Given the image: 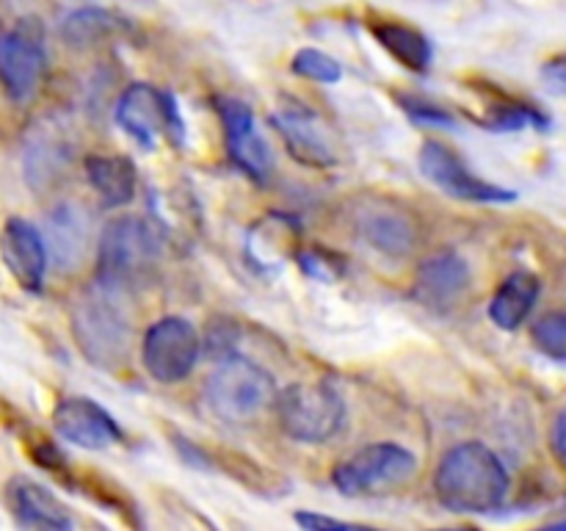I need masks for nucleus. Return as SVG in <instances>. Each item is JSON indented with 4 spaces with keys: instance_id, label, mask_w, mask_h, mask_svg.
<instances>
[{
    "instance_id": "f257e3e1",
    "label": "nucleus",
    "mask_w": 566,
    "mask_h": 531,
    "mask_svg": "<svg viewBox=\"0 0 566 531\" xmlns=\"http://www.w3.org/2000/svg\"><path fill=\"white\" fill-rule=\"evenodd\" d=\"M509 470L484 442H459L442 454L434 473V492L457 514H490L506 503Z\"/></svg>"
},
{
    "instance_id": "f03ea898",
    "label": "nucleus",
    "mask_w": 566,
    "mask_h": 531,
    "mask_svg": "<svg viewBox=\"0 0 566 531\" xmlns=\"http://www.w3.org/2000/svg\"><path fill=\"white\" fill-rule=\"evenodd\" d=\"M160 241L138 216H122L105 225L97 249V282L111 291L144 285L158 269Z\"/></svg>"
},
{
    "instance_id": "7ed1b4c3",
    "label": "nucleus",
    "mask_w": 566,
    "mask_h": 531,
    "mask_svg": "<svg viewBox=\"0 0 566 531\" xmlns=\"http://www.w3.org/2000/svg\"><path fill=\"white\" fill-rule=\"evenodd\" d=\"M72 332L83 357L97 368H114L130 348V321L119 304V291L92 285L72 308Z\"/></svg>"
},
{
    "instance_id": "20e7f679",
    "label": "nucleus",
    "mask_w": 566,
    "mask_h": 531,
    "mask_svg": "<svg viewBox=\"0 0 566 531\" xmlns=\"http://www.w3.org/2000/svg\"><path fill=\"white\" fill-rule=\"evenodd\" d=\"M276 393L274 376L243 354L221 357L219 368L205 382V404L230 424H241L269 409Z\"/></svg>"
},
{
    "instance_id": "39448f33",
    "label": "nucleus",
    "mask_w": 566,
    "mask_h": 531,
    "mask_svg": "<svg viewBox=\"0 0 566 531\" xmlns=\"http://www.w3.org/2000/svg\"><path fill=\"white\" fill-rule=\"evenodd\" d=\"M282 431L298 442H324L346 424V402L332 382H298L276 393Z\"/></svg>"
},
{
    "instance_id": "423d86ee",
    "label": "nucleus",
    "mask_w": 566,
    "mask_h": 531,
    "mask_svg": "<svg viewBox=\"0 0 566 531\" xmlns=\"http://www.w3.org/2000/svg\"><path fill=\"white\" fill-rule=\"evenodd\" d=\"M114 119L147 153L158 147V136H166L175 147L186 144V122L175 94L149 83H133L122 92V97L116 100Z\"/></svg>"
},
{
    "instance_id": "0eeeda50",
    "label": "nucleus",
    "mask_w": 566,
    "mask_h": 531,
    "mask_svg": "<svg viewBox=\"0 0 566 531\" xmlns=\"http://www.w3.org/2000/svg\"><path fill=\"white\" fill-rule=\"evenodd\" d=\"M418 473V457L398 442H374L343 459L332 473L337 490L348 498L381 496L398 490Z\"/></svg>"
},
{
    "instance_id": "6e6552de",
    "label": "nucleus",
    "mask_w": 566,
    "mask_h": 531,
    "mask_svg": "<svg viewBox=\"0 0 566 531\" xmlns=\"http://www.w3.org/2000/svg\"><path fill=\"white\" fill-rule=\"evenodd\" d=\"M48 70L44 28L39 20L17 22L0 33V83L14 103H25L36 94Z\"/></svg>"
},
{
    "instance_id": "1a4fd4ad",
    "label": "nucleus",
    "mask_w": 566,
    "mask_h": 531,
    "mask_svg": "<svg viewBox=\"0 0 566 531\" xmlns=\"http://www.w3.org/2000/svg\"><path fill=\"white\" fill-rule=\"evenodd\" d=\"M199 352H202V343H199L197 330L191 321L177 319V315L155 321L142 343L144 368L155 382H164V385L186 379L197 365Z\"/></svg>"
},
{
    "instance_id": "9d476101",
    "label": "nucleus",
    "mask_w": 566,
    "mask_h": 531,
    "mask_svg": "<svg viewBox=\"0 0 566 531\" xmlns=\"http://www.w3.org/2000/svg\"><path fill=\"white\" fill-rule=\"evenodd\" d=\"M420 171L437 188H442L448 197L462 199V202L506 205L517 199V191H512V188L492 186V183L475 177L451 147H446L442 142H434V138L423 142V147H420Z\"/></svg>"
},
{
    "instance_id": "9b49d317",
    "label": "nucleus",
    "mask_w": 566,
    "mask_h": 531,
    "mask_svg": "<svg viewBox=\"0 0 566 531\" xmlns=\"http://www.w3.org/2000/svg\"><path fill=\"white\" fill-rule=\"evenodd\" d=\"M216 111L224 125V142L232 164L254 183L269 180L274 169V153L260 136L252 108L235 97H216Z\"/></svg>"
},
{
    "instance_id": "f8f14e48",
    "label": "nucleus",
    "mask_w": 566,
    "mask_h": 531,
    "mask_svg": "<svg viewBox=\"0 0 566 531\" xmlns=\"http://www.w3.org/2000/svg\"><path fill=\"white\" fill-rule=\"evenodd\" d=\"M53 426L59 437L86 451H103L122 440V429L114 415L86 396L61 398L53 409Z\"/></svg>"
},
{
    "instance_id": "ddd939ff",
    "label": "nucleus",
    "mask_w": 566,
    "mask_h": 531,
    "mask_svg": "<svg viewBox=\"0 0 566 531\" xmlns=\"http://www.w3.org/2000/svg\"><path fill=\"white\" fill-rule=\"evenodd\" d=\"M0 258H3L9 274L25 291H42L44 271H48V243L31 221L20 219V216L6 221L3 232H0Z\"/></svg>"
},
{
    "instance_id": "4468645a",
    "label": "nucleus",
    "mask_w": 566,
    "mask_h": 531,
    "mask_svg": "<svg viewBox=\"0 0 566 531\" xmlns=\"http://www.w3.org/2000/svg\"><path fill=\"white\" fill-rule=\"evenodd\" d=\"M470 288V263L459 252H437L423 260L412 296L429 310H451Z\"/></svg>"
},
{
    "instance_id": "2eb2a0df",
    "label": "nucleus",
    "mask_w": 566,
    "mask_h": 531,
    "mask_svg": "<svg viewBox=\"0 0 566 531\" xmlns=\"http://www.w3.org/2000/svg\"><path fill=\"white\" fill-rule=\"evenodd\" d=\"M271 125L280 131V136L285 138L287 153L296 160H302L307 166H318V169L335 164V153H332L329 142H326L324 127H321L313 108L291 100V103L274 111Z\"/></svg>"
},
{
    "instance_id": "dca6fc26",
    "label": "nucleus",
    "mask_w": 566,
    "mask_h": 531,
    "mask_svg": "<svg viewBox=\"0 0 566 531\" xmlns=\"http://www.w3.org/2000/svg\"><path fill=\"white\" fill-rule=\"evenodd\" d=\"M357 236L387 258H403L415 247V221L392 205H365L357 214Z\"/></svg>"
},
{
    "instance_id": "f3484780",
    "label": "nucleus",
    "mask_w": 566,
    "mask_h": 531,
    "mask_svg": "<svg viewBox=\"0 0 566 531\" xmlns=\"http://www.w3.org/2000/svg\"><path fill=\"white\" fill-rule=\"evenodd\" d=\"M9 507L14 512L17 523L25 525V529H72L70 509L48 487L25 479V476H17V479L9 481Z\"/></svg>"
},
{
    "instance_id": "a211bd4d",
    "label": "nucleus",
    "mask_w": 566,
    "mask_h": 531,
    "mask_svg": "<svg viewBox=\"0 0 566 531\" xmlns=\"http://www.w3.org/2000/svg\"><path fill=\"white\" fill-rule=\"evenodd\" d=\"M83 169L103 208H122L136 197L138 171L125 155H88L83 160Z\"/></svg>"
},
{
    "instance_id": "6ab92c4d",
    "label": "nucleus",
    "mask_w": 566,
    "mask_h": 531,
    "mask_svg": "<svg viewBox=\"0 0 566 531\" xmlns=\"http://www.w3.org/2000/svg\"><path fill=\"white\" fill-rule=\"evenodd\" d=\"M50 254L64 269H75L86 254L88 243V216L86 210L72 202L55 205L48 219Z\"/></svg>"
},
{
    "instance_id": "aec40b11",
    "label": "nucleus",
    "mask_w": 566,
    "mask_h": 531,
    "mask_svg": "<svg viewBox=\"0 0 566 531\" xmlns=\"http://www.w3.org/2000/svg\"><path fill=\"white\" fill-rule=\"evenodd\" d=\"M542 282L539 277L531 274V271H514L506 280L501 282V288L495 291L490 302V319L495 321L501 330L514 332L517 326H523V321L528 319L534 304L539 302Z\"/></svg>"
},
{
    "instance_id": "412c9836",
    "label": "nucleus",
    "mask_w": 566,
    "mask_h": 531,
    "mask_svg": "<svg viewBox=\"0 0 566 531\" xmlns=\"http://www.w3.org/2000/svg\"><path fill=\"white\" fill-rule=\"evenodd\" d=\"M374 37L407 70L426 72L431 66L434 50H431L429 39L415 28L401 25V22H379V25H374Z\"/></svg>"
},
{
    "instance_id": "4be33fe9",
    "label": "nucleus",
    "mask_w": 566,
    "mask_h": 531,
    "mask_svg": "<svg viewBox=\"0 0 566 531\" xmlns=\"http://www.w3.org/2000/svg\"><path fill=\"white\" fill-rule=\"evenodd\" d=\"M125 20L108 9H77L61 22V37L70 48H92L125 31Z\"/></svg>"
},
{
    "instance_id": "5701e85b",
    "label": "nucleus",
    "mask_w": 566,
    "mask_h": 531,
    "mask_svg": "<svg viewBox=\"0 0 566 531\" xmlns=\"http://www.w3.org/2000/svg\"><path fill=\"white\" fill-rule=\"evenodd\" d=\"M66 160H70V149L61 144V138L36 133L25 153L28 180H31L33 186H42V183L53 180V175L66 164Z\"/></svg>"
},
{
    "instance_id": "b1692460",
    "label": "nucleus",
    "mask_w": 566,
    "mask_h": 531,
    "mask_svg": "<svg viewBox=\"0 0 566 531\" xmlns=\"http://www.w3.org/2000/svg\"><path fill=\"white\" fill-rule=\"evenodd\" d=\"M481 125L492 133H514V131H523V127L547 131V127H551V119H547L542 111L531 108V105L506 103V105H495V108L490 111V116L481 119Z\"/></svg>"
},
{
    "instance_id": "393cba45",
    "label": "nucleus",
    "mask_w": 566,
    "mask_h": 531,
    "mask_svg": "<svg viewBox=\"0 0 566 531\" xmlns=\"http://www.w3.org/2000/svg\"><path fill=\"white\" fill-rule=\"evenodd\" d=\"M293 72L302 77H310L315 83H337L343 77L340 61H335L329 53H321V50L313 48H304L293 55Z\"/></svg>"
},
{
    "instance_id": "a878e982",
    "label": "nucleus",
    "mask_w": 566,
    "mask_h": 531,
    "mask_svg": "<svg viewBox=\"0 0 566 531\" xmlns=\"http://www.w3.org/2000/svg\"><path fill=\"white\" fill-rule=\"evenodd\" d=\"M531 337H534L536 348H539L542 354H547V357H553L562 363V360L566 357V319H564L562 310H556V313H551V315H545L542 321H536Z\"/></svg>"
},
{
    "instance_id": "bb28decb",
    "label": "nucleus",
    "mask_w": 566,
    "mask_h": 531,
    "mask_svg": "<svg viewBox=\"0 0 566 531\" xmlns=\"http://www.w3.org/2000/svg\"><path fill=\"white\" fill-rule=\"evenodd\" d=\"M398 103L403 105V111L409 114V119L420 122V125H431V127H453V125H457V119H453L448 111L437 108V105L426 103V100L398 97Z\"/></svg>"
},
{
    "instance_id": "cd10ccee",
    "label": "nucleus",
    "mask_w": 566,
    "mask_h": 531,
    "mask_svg": "<svg viewBox=\"0 0 566 531\" xmlns=\"http://www.w3.org/2000/svg\"><path fill=\"white\" fill-rule=\"evenodd\" d=\"M235 341H238V332L230 321H224V319L210 321L208 341H205L210 357L221 360V357H230V354H235Z\"/></svg>"
},
{
    "instance_id": "c85d7f7f",
    "label": "nucleus",
    "mask_w": 566,
    "mask_h": 531,
    "mask_svg": "<svg viewBox=\"0 0 566 531\" xmlns=\"http://www.w3.org/2000/svg\"><path fill=\"white\" fill-rule=\"evenodd\" d=\"M302 529H359L357 523H348V520H337V518H326V514H315V512H296L293 514Z\"/></svg>"
},
{
    "instance_id": "c756f323",
    "label": "nucleus",
    "mask_w": 566,
    "mask_h": 531,
    "mask_svg": "<svg viewBox=\"0 0 566 531\" xmlns=\"http://www.w3.org/2000/svg\"><path fill=\"white\" fill-rule=\"evenodd\" d=\"M564 426H566V415L558 413L556 420H553V431H551V448L553 457H556L558 465L566 462V437H564Z\"/></svg>"
},
{
    "instance_id": "7c9ffc66",
    "label": "nucleus",
    "mask_w": 566,
    "mask_h": 531,
    "mask_svg": "<svg viewBox=\"0 0 566 531\" xmlns=\"http://www.w3.org/2000/svg\"><path fill=\"white\" fill-rule=\"evenodd\" d=\"M564 72H566V66H564L562 55H558V59H553V61H547L545 70H542V75H545V81L551 83L553 92H556V94H564Z\"/></svg>"
}]
</instances>
